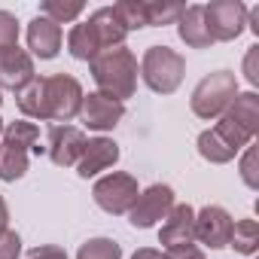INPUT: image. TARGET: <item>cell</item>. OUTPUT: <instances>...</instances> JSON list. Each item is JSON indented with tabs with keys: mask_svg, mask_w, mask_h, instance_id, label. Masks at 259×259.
Returning <instances> with one entry per match:
<instances>
[{
	"mask_svg": "<svg viewBox=\"0 0 259 259\" xmlns=\"http://www.w3.org/2000/svg\"><path fill=\"white\" fill-rule=\"evenodd\" d=\"M16 104L28 119H49V122H70L79 116L82 107V85L67 76H34L22 92H16Z\"/></svg>",
	"mask_w": 259,
	"mask_h": 259,
	"instance_id": "1",
	"label": "cell"
},
{
	"mask_svg": "<svg viewBox=\"0 0 259 259\" xmlns=\"http://www.w3.org/2000/svg\"><path fill=\"white\" fill-rule=\"evenodd\" d=\"M92 76H95L101 95H107L113 101H125L138 89V58L125 46L107 49L98 58H92Z\"/></svg>",
	"mask_w": 259,
	"mask_h": 259,
	"instance_id": "2",
	"label": "cell"
},
{
	"mask_svg": "<svg viewBox=\"0 0 259 259\" xmlns=\"http://www.w3.org/2000/svg\"><path fill=\"white\" fill-rule=\"evenodd\" d=\"M31 153H43L40 147V128L34 122H10L4 125V138H0V180H22L28 174Z\"/></svg>",
	"mask_w": 259,
	"mask_h": 259,
	"instance_id": "3",
	"label": "cell"
},
{
	"mask_svg": "<svg viewBox=\"0 0 259 259\" xmlns=\"http://www.w3.org/2000/svg\"><path fill=\"white\" fill-rule=\"evenodd\" d=\"M141 76L153 92L171 95L180 89V82L186 76V61L180 52H174L168 46H150L141 58Z\"/></svg>",
	"mask_w": 259,
	"mask_h": 259,
	"instance_id": "4",
	"label": "cell"
},
{
	"mask_svg": "<svg viewBox=\"0 0 259 259\" xmlns=\"http://www.w3.org/2000/svg\"><path fill=\"white\" fill-rule=\"evenodd\" d=\"M238 95V79L229 70H217L210 76H204L195 92H192V113L201 119H217L229 110V104Z\"/></svg>",
	"mask_w": 259,
	"mask_h": 259,
	"instance_id": "5",
	"label": "cell"
},
{
	"mask_svg": "<svg viewBox=\"0 0 259 259\" xmlns=\"http://www.w3.org/2000/svg\"><path fill=\"white\" fill-rule=\"evenodd\" d=\"M95 201L101 210L107 213H128L132 204L138 201V180L132 174H122V171H113L107 177H101L92 189Z\"/></svg>",
	"mask_w": 259,
	"mask_h": 259,
	"instance_id": "6",
	"label": "cell"
},
{
	"mask_svg": "<svg viewBox=\"0 0 259 259\" xmlns=\"http://www.w3.org/2000/svg\"><path fill=\"white\" fill-rule=\"evenodd\" d=\"M204 22H207V31L213 37V43H229V40H238L244 25H247V7L241 0H213V4L204 7Z\"/></svg>",
	"mask_w": 259,
	"mask_h": 259,
	"instance_id": "7",
	"label": "cell"
},
{
	"mask_svg": "<svg viewBox=\"0 0 259 259\" xmlns=\"http://www.w3.org/2000/svg\"><path fill=\"white\" fill-rule=\"evenodd\" d=\"M171 207H174V189L165 186V183H156V186L138 192V201L132 204L128 217H132L135 229H150L159 220H165L171 213Z\"/></svg>",
	"mask_w": 259,
	"mask_h": 259,
	"instance_id": "8",
	"label": "cell"
},
{
	"mask_svg": "<svg viewBox=\"0 0 259 259\" xmlns=\"http://www.w3.org/2000/svg\"><path fill=\"white\" fill-rule=\"evenodd\" d=\"M232 217L217 207V204H207L201 207V213H195V238L201 244H207L210 250H220V247H229V238H232Z\"/></svg>",
	"mask_w": 259,
	"mask_h": 259,
	"instance_id": "9",
	"label": "cell"
},
{
	"mask_svg": "<svg viewBox=\"0 0 259 259\" xmlns=\"http://www.w3.org/2000/svg\"><path fill=\"white\" fill-rule=\"evenodd\" d=\"M82 122L95 132H110V128L119 125V119L125 116V104L122 101H113L101 92H92V95H82Z\"/></svg>",
	"mask_w": 259,
	"mask_h": 259,
	"instance_id": "10",
	"label": "cell"
},
{
	"mask_svg": "<svg viewBox=\"0 0 259 259\" xmlns=\"http://www.w3.org/2000/svg\"><path fill=\"white\" fill-rule=\"evenodd\" d=\"M82 147H85V135L73 125H52L49 132V159L58 165V168H67V165H76L79 156H82Z\"/></svg>",
	"mask_w": 259,
	"mask_h": 259,
	"instance_id": "11",
	"label": "cell"
},
{
	"mask_svg": "<svg viewBox=\"0 0 259 259\" xmlns=\"http://www.w3.org/2000/svg\"><path fill=\"white\" fill-rule=\"evenodd\" d=\"M31 79H34V61L25 49L19 46L0 49V89L22 92Z\"/></svg>",
	"mask_w": 259,
	"mask_h": 259,
	"instance_id": "12",
	"label": "cell"
},
{
	"mask_svg": "<svg viewBox=\"0 0 259 259\" xmlns=\"http://www.w3.org/2000/svg\"><path fill=\"white\" fill-rule=\"evenodd\" d=\"M116 162H119V147H116V141H110V138H95V141H85L82 156H79V162H76V174L89 180V177L107 171V168L116 165Z\"/></svg>",
	"mask_w": 259,
	"mask_h": 259,
	"instance_id": "13",
	"label": "cell"
},
{
	"mask_svg": "<svg viewBox=\"0 0 259 259\" xmlns=\"http://www.w3.org/2000/svg\"><path fill=\"white\" fill-rule=\"evenodd\" d=\"M159 241L168 250L180 247V244H192L195 241V210L189 204H174L159 229Z\"/></svg>",
	"mask_w": 259,
	"mask_h": 259,
	"instance_id": "14",
	"label": "cell"
},
{
	"mask_svg": "<svg viewBox=\"0 0 259 259\" xmlns=\"http://www.w3.org/2000/svg\"><path fill=\"white\" fill-rule=\"evenodd\" d=\"M28 49L37 55V58H55L58 49H61V25L37 16L31 25H28Z\"/></svg>",
	"mask_w": 259,
	"mask_h": 259,
	"instance_id": "15",
	"label": "cell"
},
{
	"mask_svg": "<svg viewBox=\"0 0 259 259\" xmlns=\"http://www.w3.org/2000/svg\"><path fill=\"white\" fill-rule=\"evenodd\" d=\"M177 31H180V40L192 49H207L213 46V37L207 31V22H204V7H186L183 16L177 19Z\"/></svg>",
	"mask_w": 259,
	"mask_h": 259,
	"instance_id": "16",
	"label": "cell"
},
{
	"mask_svg": "<svg viewBox=\"0 0 259 259\" xmlns=\"http://www.w3.org/2000/svg\"><path fill=\"white\" fill-rule=\"evenodd\" d=\"M232 125H238L244 135L256 138L259 132V98L253 92H244V95H235V101L229 104V110L223 113Z\"/></svg>",
	"mask_w": 259,
	"mask_h": 259,
	"instance_id": "17",
	"label": "cell"
},
{
	"mask_svg": "<svg viewBox=\"0 0 259 259\" xmlns=\"http://www.w3.org/2000/svg\"><path fill=\"white\" fill-rule=\"evenodd\" d=\"M89 25L95 28V34H98V40H101L104 52H107V49L122 46V40H125V34H128V31H125V25H122V19L116 16V10H113V7H104V10L92 13Z\"/></svg>",
	"mask_w": 259,
	"mask_h": 259,
	"instance_id": "18",
	"label": "cell"
},
{
	"mask_svg": "<svg viewBox=\"0 0 259 259\" xmlns=\"http://www.w3.org/2000/svg\"><path fill=\"white\" fill-rule=\"evenodd\" d=\"M67 49L79 61H92V58H98L104 52V46H101V40H98V34H95V28L89 22L73 25V31L67 34Z\"/></svg>",
	"mask_w": 259,
	"mask_h": 259,
	"instance_id": "19",
	"label": "cell"
},
{
	"mask_svg": "<svg viewBox=\"0 0 259 259\" xmlns=\"http://www.w3.org/2000/svg\"><path fill=\"white\" fill-rule=\"evenodd\" d=\"M198 153H201V159H207V162H213V165H226V162H232V159L238 156V153L213 132V128L198 135Z\"/></svg>",
	"mask_w": 259,
	"mask_h": 259,
	"instance_id": "20",
	"label": "cell"
},
{
	"mask_svg": "<svg viewBox=\"0 0 259 259\" xmlns=\"http://www.w3.org/2000/svg\"><path fill=\"white\" fill-rule=\"evenodd\" d=\"M229 244H232L238 253L253 256L256 247H259V226H256V220H238V223L232 226V238H229Z\"/></svg>",
	"mask_w": 259,
	"mask_h": 259,
	"instance_id": "21",
	"label": "cell"
},
{
	"mask_svg": "<svg viewBox=\"0 0 259 259\" xmlns=\"http://www.w3.org/2000/svg\"><path fill=\"white\" fill-rule=\"evenodd\" d=\"M82 10L85 7L79 4V0H70V4H64V0H43V4H40V16L49 19V22H55V25H64V22L79 19Z\"/></svg>",
	"mask_w": 259,
	"mask_h": 259,
	"instance_id": "22",
	"label": "cell"
},
{
	"mask_svg": "<svg viewBox=\"0 0 259 259\" xmlns=\"http://www.w3.org/2000/svg\"><path fill=\"white\" fill-rule=\"evenodd\" d=\"M141 7H144V19H147V28L153 25H171L183 16L186 7L180 4H147V0H141Z\"/></svg>",
	"mask_w": 259,
	"mask_h": 259,
	"instance_id": "23",
	"label": "cell"
},
{
	"mask_svg": "<svg viewBox=\"0 0 259 259\" xmlns=\"http://www.w3.org/2000/svg\"><path fill=\"white\" fill-rule=\"evenodd\" d=\"M76 259H122V247L113 238H92L79 247Z\"/></svg>",
	"mask_w": 259,
	"mask_h": 259,
	"instance_id": "24",
	"label": "cell"
},
{
	"mask_svg": "<svg viewBox=\"0 0 259 259\" xmlns=\"http://www.w3.org/2000/svg\"><path fill=\"white\" fill-rule=\"evenodd\" d=\"M7 46H19V22L13 13L0 10V49Z\"/></svg>",
	"mask_w": 259,
	"mask_h": 259,
	"instance_id": "25",
	"label": "cell"
},
{
	"mask_svg": "<svg viewBox=\"0 0 259 259\" xmlns=\"http://www.w3.org/2000/svg\"><path fill=\"white\" fill-rule=\"evenodd\" d=\"M256 162H259L256 147H247V153H244V159H241V180H244L250 189H259V171H256Z\"/></svg>",
	"mask_w": 259,
	"mask_h": 259,
	"instance_id": "26",
	"label": "cell"
},
{
	"mask_svg": "<svg viewBox=\"0 0 259 259\" xmlns=\"http://www.w3.org/2000/svg\"><path fill=\"white\" fill-rule=\"evenodd\" d=\"M19 253H22V238L16 232L0 235V259H19Z\"/></svg>",
	"mask_w": 259,
	"mask_h": 259,
	"instance_id": "27",
	"label": "cell"
},
{
	"mask_svg": "<svg viewBox=\"0 0 259 259\" xmlns=\"http://www.w3.org/2000/svg\"><path fill=\"white\" fill-rule=\"evenodd\" d=\"M244 76L250 85H259V46H250L244 55Z\"/></svg>",
	"mask_w": 259,
	"mask_h": 259,
	"instance_id": "28",
	"label": "cell"
},
{
	"mask_svg": "<svg viewBox=\"0 0 259 259\" xmlns=\"http://www.w3.org/2000/svg\"><path fill=\"white\" fill-rule=\"evenodd\" d=\"M162 259H204V253L195 244H180V247H171Z\"/></svg>",
	"mask_w": 259,
	"mask_h": 259,
	"instance_id": "29",
	"label": "cell"
},
{
	"mask_svg": "<svg viewBox=\"0 0 259 259\" xmlns=\"http://www.w3.org/2000/svg\"><path fill=\"white\" fill-rule=\"evenodd\" d=\"M25 259H67V253L55 244H43V247H34Z\"/></svg>",
	"mask_w": 259,
	"mask_h": 259,
	"instance_id": "30",
	"label": "cell"
},
{
	"mask_svg": "<svg viewBox=\"0 0 259 259\" xmlns=\"http://www.w3.org/2000/svg\"><path fill=\"white\" fill-rule=\"evenodd\" d=\"M7 223H10V210H7V201H4V195H0V235L7 232Z\"/></svg>",
	"mask_w": 259,
	"mask_h": 259,
	"instance_id": "31",
	"label": "cell"
},
{
	"mask_svg": "<svg viewBox=\"0 0 259 259\" xmlns=\"http://www.w3.org/2000/svg\"><path fill=\"white\" fill-rule=\"evenodd\" d=\"M132 259H162V253H159V250H150V247H144V250H138Z\"/></svg>",
	"mask_w": 259,
	"mask_h": 259,
	"instance_id": "32",
	"label": "cell"
},
{
	"mask_svg": "<svg viewBox=\"0 0 259 259\" xmlns=\"http://www.w3.org/2000/svg\"><path fill=\"white\" fill-rule=\"evenodd\" d=\"M0 138H4V119H0Z\"/></svg>",
	"mask_w": 259,
	"mask_h": 259,
	"instance_id": "33",
	"label": "cell"
},
{
	"mask_svg": "<svg viewBox=\"0 0 259 259\" xmlns=\"http://www.w3.org/2000/svg\"><path fill=\"white\" fill-rule=\"evenodd\" d=\"M0 104H4V98H0Z\"/></svg>",
	"mask_w": 259,
	"mask_h": 259,
	"instance_id": "34",
	"label": "cell"
}]
</instances>
